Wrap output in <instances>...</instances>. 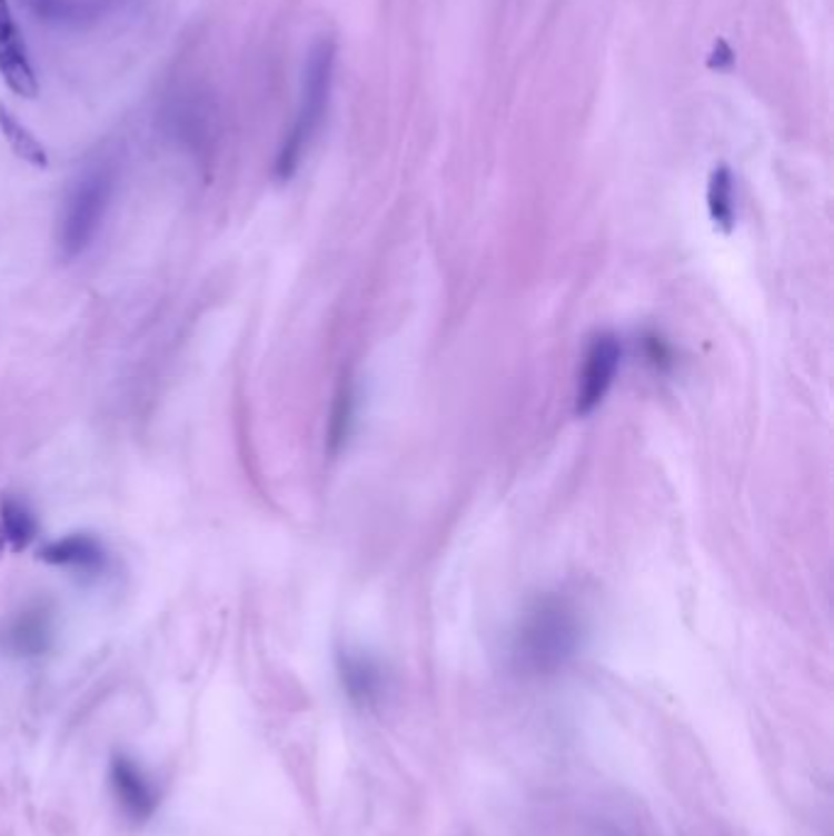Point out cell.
I'll return each instance as SVG.
<instances>
[{"label":"cell","mask_w":834,"mask_h":836,"mask_svg":"<svg viewBox=\"0 0 834 836\" xmlns=\"http://www.w3.org/2000/svg\"><path fill=\"white\" fill-rule=\"evenodd\" d=\"M580 644L578 607L560 595H546L526 609L514 634V663L529 675H554L568 666Z\"/></svg>","instance_id":"1"},{"label":"cell","mask_w":834,"mask_h":836,"mask_svg":"<svg viewBox=\"0 0 834 836\" xmlns=\"http://www.w3.org/2000/svg\"><path fill=\"white\" fill-rule=\"evenodd\" d=\"M334 69H336V44L334 40H318L304 67V83H301V101L299 110L294 116L291 128L287 132L281 150L275 159V177L279 181H289L297 169L301 167L306 152L321 130V122L326 118L330 89H334Z\"/></svg>","instance_id":"2"},{"label":"cell","mask_w":834,"mask_h":836,"mask_svg":"<svg viewBox=\"0 0 834 836\" xmlns=\"http://www.w3.org/2000/svg\"><path fill=\"white\" fill-rule=\"evenodd\" d=\"M116 175L108 162H96L79 171V177L67 189L64 203H61L57 242L67 260L83 255L91 248L98 232L103 228L106 213L113 199Z\"/></svg>","instance_id":"3"},{"label":"cell","mask_w":834,"mask_h":836,"mask_svg":"<svg viewBox=\"0 0 834 836\" xmlns=\"http://www.w3.org/2000/svg\"><path fill=\"white\" fill-rule=\"evenodd\" d=\"M622 365V342L615 334H599L593 338L585 352L578 395H575V411L580 416L593 414L605 401L607 391L615 385Z\"/></svg>","instance_id":"4"},{"label":"cell","mask_w":834,"mask_h":836,"mask_svg":"<svg viewBox=\"0 0 834 836\" xmlns=\"http://www.w3.org/2000/svg\"><path fill=\"white\" fill-rule=\"evenodd\" d=\"M54 641V614L44 601L20 609L16 617L8 619L0 629V646L10 656L18 658H40Z\"/></svg>","instance_id":"5"},{"label":"cell","mask_w":834,"mask_h":836,"mask_svg":"<svg viewBox=\"0 0 834 836\" xmlns=\"http://www.w3.org/2000/svg\"><path fill=\"white\" fill-rule=\"evenodd\" d=\"M0 79L20 98H37L40 81L8 0H0Z\"/></svg>","instance_id":"6"},{"label":"cell","mask_w":834,"mask_h":836,"mask_svg":"<svg viewBox=\"0 0 834 836\" xmlns=\"http://www.w3.org/2000/svg\"><path fill=\"white\" fill-rule=\"evenodd\" d=\"M110 788L122 815L132 822H147L155 815L159 803L155 785L130 756L118 754L110 760Z\"/></svg>","instance_id":"7"},{"label":"cell","mask_w":834,"mask_h":836,"mask_svg":"<svg viewBox=\"0 0 834 836\" xmlns=\"http://www.w3.org/2000/svg\"><path fill=\"white\" fill-rule=\"evenodd\" d=\"M42 560L79 575H103L108 570V550L91 534L61 536L42 548Z\"/></svg>","instance_id":"8"},{"label":"cell","mask_w":834,"mask_h":836,"mask_svg":"<svg viewBox=\"0 0 834 836\" xmlns=\"http://www.w3.org/2000/svg\"><path fill=\"white\" fill-rule=\"evenodd\" d=\"M338 673L355 705H375L385 693V668L365 650H340Z\"/></svg>","instance_id":"9"},{"label":"cell","mask_w":834,"mask_h":836,"mask_svg":"<svg viewBox=\"0 0 834 836\" xmlns=\"http://www.w3.org/2000/svg\"><path fill=\"white\" fill-rule=\"evenodd\" d=\"M37 531H40V524H37V516L28 501L16 497L0 499V538L12 550L28 548L37 538Z\"/></svg>","instance_id":"10"},{"label":"cell","mask_w":834,"mask_h":836,"mask_svg":"<svg viewBox=\"0 0 834 836\" xmlns=\"http://www.w3.org/2000/svg\"><path fill=\"white\" fill-rule=\"evenodd\" d=\"M37 20L54 24H81L103 12V0H20Z\"/></svg>","instance_id":"11"},{"label":"cell","mask_w":834,"mask_h":836,"mask_svg":"<svg viewBox=\"0 0 834 836\" xmlns=\"http://www.w3.org/2000/svg\"><path fill=\"white\" fill-rule=\"evenodd\" d=\"M0 135H3L6 142L10 145V150L16 152L22 162H28L37 169H47L49 157L42 142L34 138V135L22 126V122L10 113V108L0 103Z\"/></svg>","instance_id":"12"},{"label":"cell","mask_w":834,"mask_h":836,"mask_svg":"<svg viewBox=\"0 0 834 836\" xmlns=\"http://www.w3.org/2000/svg\"><path fill=\"white\" fill-rule=\"evenodd\" d=\"M707 208L715 226L729 232L737 223V206H734V177L729 167H717L707 181Z\"/></svg>","instance_id":"13"},{"label":"cell","mask_w":834,"mask_h":836,"mask_svg":"<svg viewBox=\"0 0 834 836\" xmlns=\"http://www.w3.org/2000/svg\"><path fill=\"white\" fill-rule=\"evenodd\" d=\"M355 416H358V389L348 385L340 389V395L334 404V414H330V428H328L330 452H338L342 446H346L353 434Z\"/></svg>","instance_id":"14"},{"label":"cell","mask_w":834,"mask_h":836,"mask_svg":"<svg viewBox=\"0 0 834 836\" xmlns=\"http://www.w3.org/2000/svg\"><path fill=\"white\" fill-rule=\"evenodd\" d=\"M713 57H717V59H709V67H713V69H727V67H732V61H734V52L725 40H717Z\"/></svg>","instance_id":"15"}]
</instances>
